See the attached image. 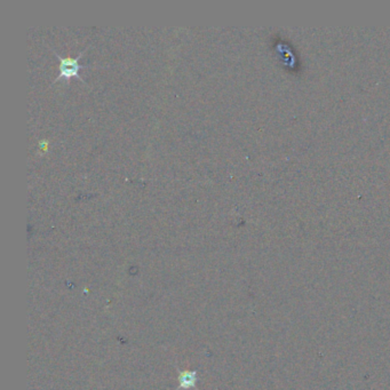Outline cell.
I'll list each match as a JSON object with an SVG mask.
<instances>
[{
  "mask_svg": "<svg viewBox=\"0 0 390 390\" xmlns=\"http://www.w3.org/2000/svg\"><path fill=\"white\" fill-rule=\"evenodd\" d=\"M84 52H85V51L80 52L77 57H62L61 55H58L56 52L53 51V53L55 54V56H56L58 60L61 61V63H60V75H58L57 77L53 80V84L56 83L57 80H60L61 78H64L65 80H69L71 77H78L80 80H83V83L86 84L85 79H84L82 76L79 75L80 69H84V68H86V67H83V65H80L78 63V60L83 56Z\"/></svg>",
  "mask_w": 390,
  "mask_h": 390,
  "instance_id": "1",
  "label": "cell"
},
{
  "mask_svg": "<svg viewBox=\"0 0 390 390\" xmlns=\"http://www.w3.org/2000/svg\"><path fill=\"white\" fill-rule=\"evenodd\" d=\"M180 386L181 388L188 389L191 387H195V384H196V373L195 372H183L180 375Z\"/></svg>",
  "mask_w": 390,
  "mask_h": 390,
  "instance_id": "2",
  "label": "cell"
}]
</instances>
